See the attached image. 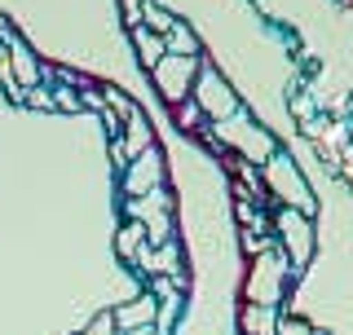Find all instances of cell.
Listing matches in <instances>:
<instances>
[{
    "label": "cell",
    "instance_id": "3957f363",
    "mask_svg": "<svg viewBox=\"0 0 353 335\" xmlns=\"http://www.w3.org/2000/svg\"><path fill=\"white\" fill-rule=\"evenodd\" d=\"M199 102H203V110H212V115H230L234 110V102H230V93H225V84H216V80H203V88H199Z\"/></svg>",
    "mask_w": 353,
    "mask_h": 335
},
{
    "label": "cell",
    "instance_id": "5b68a950",
    "mask_svg": "<svg viewBox=\"0 0 353 335\" xmlns=\"http://www.w3.org/2000/svg\"><path fill=\"white\" fill-rule=\"evenodd\" d=\"M137 238H146V230H137V225H128L124 234H119V256H137Z\"/></svg>",
    "mask_w": 353,
    "mask_h": 335
},
{
    "label": "cell",
    "instance_id": "277c9868",
    "mask_svg": "<svg viewBox=\"0 0 353 335\" xmlns=\"http://www.w3.org/2000/svg\"><path fill=\"white\" fill-rule=\"evenodd\" d=\"M146 146H150V124L141 115H132L128 119V154H141Z\"/></svg>",
    "mask_w": 353,
    "mask_h": 335
},
{
    "label": "cell",
    "instance_id": "6da1fadb",
    "mask_svg": "<svg viewBox=\"0 0 353 335\" xmlns=\"http://www.w3.org/2000/svg\"><path fill=\"white\" fill-rule=\"evenodd\" d=\"M190 71H194V62L190 58H168V62H154V80H159V88L172 97H181V84L190 80Z\"/></svg>",
    "mask_w": 353,
    "mask_h": 335
},
{
    "label": "cell",
    "instance_id": "52a82bcc",
    "mask_svg": "<svg viewBox=\"0 0 353 335\" xmlns=\"http://www.w3.org/2000/svg\"><path fill=\"white\" fill-rule=\"evenodd\" d=\"M124 335H150V331H141V327H137V331H124Z\"/></svg>",
    "mask_w": 353,
    "mask_h": 335
},
{
    "label": "cell",
    "instance_id": "7a4b0ae2",
    "mask_svg": "<svg viewBox=\"0 0 353 335\" xmlns=\"http://www.w3.org/2000/svg\"><path fill=\"white\" fill-rule=\"evenodd\" d=\"M154 296H141V300H128L124 309H115V327H124V331H137V327H146V322H154Z\"/></svg>",
    "mask_w": 353,
    "mask_h": 335
},
{
    "label": "cell",
    "instance_id": "8992f818",
    "mask_svg": "<svg viewBox=\"0 0 353 335\" xmlns=\"http://www.w3.org/2000/svg\"><path fill=\"white\" fill-rule=\"evenodd\" d=\"M119 327H115V318H110V314H102V318H93V327H88L84 335H115Z\"/></svg>",
    "mask_w": 353,
    "mask_h": 335
}]
</instances>
